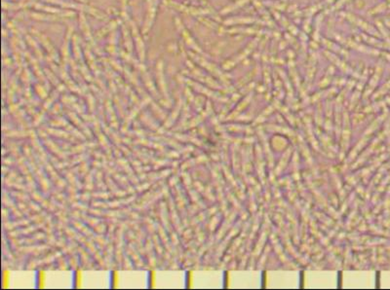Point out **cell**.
<instances>
[{
    "label": "cell",
    "instance_id": "obj_1",
    "mask_svg": "<svg viewBox=\"0 0 390 290\" xmlns=\"http://www.w3.org/2000/svg\"><path fill=\"white\" fill-rule=\"evenodd\" d=\"M112 278L110 270H75L73 288H112Z\"/></svg>",
    "mask_w": 390,
    "mask_h": 290
},
{
    "label": "cell",
    "instance_id": "obj_2",
    "mask_svg": "<svg viewBox=\"0 0 390 290\" xmlns=\"http://www.w3.org/2000/svg\"><path fill=\"white\" fill-rule=\"evenodd\" d=\"M36 288H73L74 271L38 270Z\"/></svg>",
    "mask_w": 390,
    "mask_h": 290
},
{
    "label": "cell",
    "instance_id": "obj_3",
    "mask_svg": "<svg viewBox=\"0 0 390 290\" xmlns=\"http://www.w3.org/2000/svg\"><path fill=\"white\" fill-rule=\"evenodd\" d=\"M112 272V288H149V271L116 270Z\"/></svg>",
    "mask_w": 390,
    "mask_h": 290
},
{
    "label": "cell",
    "instance_id": "obj_4",
    "mask_svg": "<svg viewBox=\"0 0 390 290\" xmlns=\"http://www.w3.org/2000/svg\"><path fill=\"white\" fill-rule=\"evenodd\" d=\"M186 287V271L154 270L149 271V288Z\"/></svg>",
    "mask_w": 390,
    "mask_h": 290
},
{
    "label": "cell",
    "instance_id": "obj_5",
    "mask_svg": "<svg viewBox=\"0 0 390 290\" xmlns=\"http://www.w3.org/2000/svg\"><path fill=\"white\" fill-rule=\"evenodd\" d=\"M36 271L2 268V288H36Z\"/></svg>",
    "mask_w": 390,
    "mask_h": 290
},
{
    "label": "cell",
    "instance_id": "obj_6",
    "mask_svg": "<svg viewBox=\"0 0 390 290\" xmlns=\"http://www.w3.org/2000/svg\"><path fill=\"white\" fill-rule=\"evenodd\" d=\"M257 44H258V40H254V41H252L248 46H247V48L243 51V52H241L237 57H235L234 59H232V60H230V61H227L225 64H224V68H229V67H231V66H233L234 64H236L238 61H240L241 60H243L244 58H246L254 49H255V47L257 46Z\"/></svg>",
    "mask_w": 390,
    "mask_h": 290
},
{
    "label": "cell",
    "instance_id": "obj_7",
    "mask_svg": "<svg viewBox=\"0 0 390 290\" xmlns=\"http://www.w3.org/2000/svg\"><path fill=\"white\" fill-rule=\"evenodd\" d=\"M249 1H250V0H238V1H236L234 4H231V5H229L228 7H227L226 9H224L221 13H222V14H227V13L232 12V11H234V10H236V9L242 7L243 5L247 4Z\"/></svg>",
    "mask_w": 390,
    "mask_h": 290
},
{
    "label": "cell",
    "instance_id": "obj_8",
    "mask_svg": "<svg viewBox=\"0 0 390 290\" xmlns=\"http://www.w3.org/2000/svg\"><path fill=\"white\" fill-rule=\"evenodd\" d=\"M346 1H347V0H340V1H339L337 4H336L335 8H336V9H339V8H340V7H341V6H342V5H343V4H344Z\"/></svg>",
    "mask_w": 390,
    "mask_h": 290
}]
</instances>
